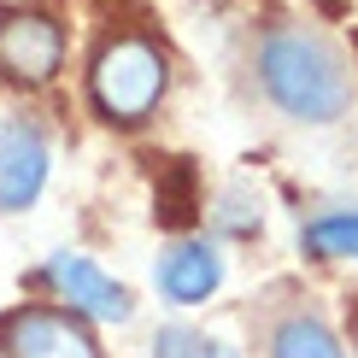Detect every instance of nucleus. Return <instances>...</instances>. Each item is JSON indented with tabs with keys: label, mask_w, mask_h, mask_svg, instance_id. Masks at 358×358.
<instances>
[{
	"label": "nucleus",
	"mask_w": 358,
	"mask_h": 358,
	"mask_svg": "<svg viewBox=\"0 0 358 358\" xmlns=\"http://www.w3.org/2000/svg\"><path fill=\"white\" fill-rule=\"evenodd\" d=\"M271 358H347V352H341V341L323 317H306L300 311V317H288L271 335Z\"/></svg>",
	"instance_id": "8"
},
{
	"label": "nucleus",
	"mask_w": 358,
	"mask_h": 358,
	"mask_svg": "<svg viewBox=\"0 0 358 358\" xmlns=\"http://www.w3.org/2000/svg\"><path fill=\"white\" fill-rule=\"evenodd\" d=\"M41 282L65 300V311H77L83 323H129L136 317V294L117 276H106L88 252H53L41 264Z\"/></svg>",
	"instance_id": "4"
},
{
	"label": "nucleus",
	"mask_w": 358,
	"mask_h": 358,
	"mask_svg": "<svg viewBox=\"0 0 358 358\" xmlns=\"http://www.w3.org/2000/svg\"><path fill=\"white\" fill-rule=\"evenodd\" d=\"M165 88H171V59L147 36H112L88 59V100L106 124H124V129L147 124L165 100Z\"/></svg>",
	"instance_id": "2"
},
{
	"label": "nucleus",
	"mask_w": 358,
	"mask_h": 358,
	"mask_svg": "<svg viewBox=\"0 0 358 358\" xmlns=\"http://www.w3.org/2000/svg\"><path fill=\"white\" fill-rule=\"evenodd\" d=\"M48 136L36 124H12L0 136V212H29L48 188Z\"/></svg>",
	"instance_id": "7"
},
{
	"label": "nucleus",
	"mask_w": 358,
	"mask_h": 358,
	"mask_svg": "<svg viewBox=\"0 0 358 358\" xmlns=\"http://www.w3.org/2000/svg\"><path fill=\"white\" fill-rule=\"evenodd\" d=\"M206 352H212V341L188 323H171V329L153 335V358H206Z\"/></svg>",
	"instance_id": "10"
},
{
	"label": "nucleus",
	"mask_w": 358,
	"mask_h": 358,
	"mask_svg": "<svg viewBox=\"0 0 358 358\" xmlns=\"http://www.w3.org/2000/svg\"><path fill=\"white\" fill-rule=\"evenodd\" d=\"M206 358H241V352H229V347H212V352H206Z\"/></svg>",
	"instance_id": "11"
},
{
	"label": "nucleus",
	"mask_w": 358,
	"mask_h": 358,
	"mask_svg": "<svg viewBox=\"0 0 358 358\" xmlns=\"http://www.w3.org/2000/svg\"><path fill=\"white\" fill-rule=\"evenodd\" d=\"M259 83L300 124H335L352 100L347 59L335 53L329 36H317L306 24H282L259 41Z\"/></svg>",
	"instance_id": "1"
},
{
	"label": "nucleus",
	"mask_w": 358,
	"mask_h": 358,
	"mask_svg": "<svg viewBox=\"0 0 358 358\" xmlns=\"http://www.w3.org/2000/svg\"><path fill=\"white\" fill-rule=\"evenodd\" d=\"M153 288L165 294L171 306H200L223 288V252L212 241H171L165 252L153 259Z\"/></svg>",
	"instance_id": "6"
},
{
	"label": "nucleus",
	"mask_w": 358,
	"mask_h": 358,
	"mask_svg": "<svg viewBox=\"0 0 358 358\" xmlns=\"http://www.w3.org/2000/svg\"><path fill=\"white\" fill-rule=\"evenodd\" d=\"M0 358H106L94 329L65 306H18L0 317Z\"/></svg>",
	"instance_id": "3"
},
{
	"label": "nucleus",
	"mask_w": 358,
	"mask_h": 358,
	"mask_svg": "<svg viewBox=\"0 0 358 358\" xmlns=\"http://www.w3.org/2000/svg\"><path fill=\"white\" fill-rule=\"evenodd\" d=\"M300 247L311 259H358V206L352 212H323L300 229Z\"/></svg>",
	"instance_id": "9"
},
{
	"label": "nucleus",
	"mask_w": 358,
	"mask_h": 358,
	"mask_svg": "<svg viewBox=\"0 0 358 358\" xmlns=\"http://www.w3.org/2000/svg\"><path fill=\"white\" fill-rule=\"evenodd\" d=\"M65 65V29H59L48 12H6L0 18V77L41 88L59 77Z\"/></svg>",
	"instance_id": "5"
}]
</instances>
